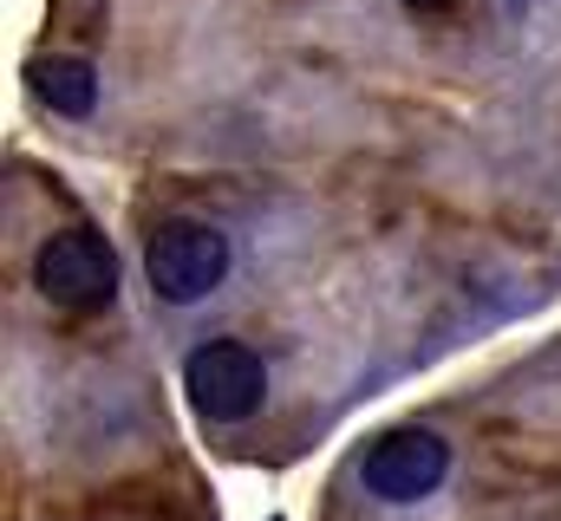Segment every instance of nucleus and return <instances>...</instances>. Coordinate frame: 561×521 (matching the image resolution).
<instances>
[{"label":"nucleus","instance_id":"6","mask_svg":"<svg viewBox=\"0 0 561 521\" xmlns=\"http://www.w3.org/2000/svg\"><path fill=\"white\" fill-rule=\"evenodd\" d=\"M405 7H412V13H444L450 0H405Z\"/></svg>","mask_w":561,"mask_h":521},{"label":"nucleus","instance_id":"1","mask_svg":"<svg viewBox=\"0 0 561 521\" xmlns=\"http://www.w3.org/2000/svg\"><path fill=\"white\" fill-rule=\"evenodd\" d=\"M33 287H39V300H53L66 313H92V306H105L118 293V255H112V242L99 229L72 222V229H59V235L39 242Z\"/></svg>","mask_w":561,"mask_h":521},{"label":"nucleus","instance_id":"3","mask_svg":"<svg viewBox=\"0 0 561 521\" xmlns=\"http://www.w3.org/2000/svg\"><path fill=\"white\" fill-rule=\"evenodd\" d=\"M183 391L196 404V417L209 424H242L262 410L268 397V366L242 346V339H203L190 359H183Z\"/></svg>","mask_w":561,"mask_h":521},{"label":"nucleus","instance_id":"5","mask_svg":"<svg viewBox=\"0 0 561 521\" xmlns=\"http://www.w3.org/2000/svg\"><path fill=\"white\" fill-rule=\"evenodd\" d=\"M26 92L59 118H85L99 105V66L85 53H39L26 59Z\"/></svg>","mask_w":561,"mask_h":521},{"label":"nucleus","instance_id":"2","mask_svg":"<svg viewBox=\"0 0 561 521\" xmlns=\"http://www.w3.org/2000/svg\"><path fill=\"white\" fill-rule=\"evenodd\" d=\"M222 274H229V242H222L209 222L176 216V222H163V229L144 242V280H150L157 300H170V306L209 300V293L222 287Z\"/></svg>","mask_w":561,"mask_h":521},{"label":"nucleus","instance_id":"4","mask_svg":"<svg viewBox=\"0 0 561 521\" xmlns=\"http://www.w3.org/2000/svg\"><path fill=\"white\" fill-rule=\"evenodd\" d=\"M444 476H450V443L437 430H424V424L373 437V450L359 456V483L379 502H424V496L444 489Z\"/></svg>","mask_w":561,"mask_h":521}]
</instances>
